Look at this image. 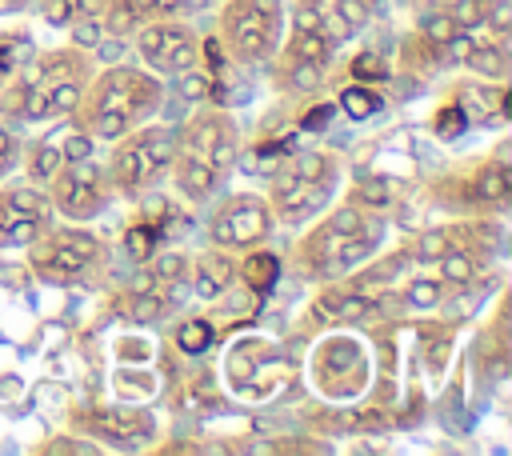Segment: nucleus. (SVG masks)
I'll return each mask as SVG.
<instances>
[{
  "label": "nucleus",
  "mask_w": 512,
  "mask_h": 456,
  "mask_svg": "<svg viewBox=\"0 0 512 456\" xmlns=\"http://www.w3.org/2000/svg\"><path fill=\"white\" fill-rule=\"evenodd\" d=\"M84 76H88V64L80 52L44 56L32 72V84L24 88V116L44 120L52 112H72L84 96Z\"/></svg>",
  "instance_id": "obj_1"
},
{
  "label": "nucleus",
  "mask_w": 512,
  "mask_h": 456,
  "mask_svg": "<svg viewBox=\"0 0 512 456\" xmlns=\"http://www.w3.org/2000/svg\"><path fill=\"white\" fill-rule=\"evenodd\" d=\"M220 40L244 64L268 60L280 40V0H228Z\"/></svg>",
  "instance_id": "obj_2"
},
{
  "label": "nucleus",
  "mask_w": 512,
  "mask_h": 456,
  "mask_svg": "<svg viewBox=\"0 0 512 456\" xmlns=\"http://www.w3.org/2000/svg\"><path fill=\"white\" fill-rule=\"evenodd\" d=\"M160 104V84L148 72L136 68H108L96 76V84L80 96V112H120L132 124L140 116H148Z\"/></svg>",
  "instance_id": "obj_3"
},
{
  "label": "nucleus",
  "mask_w": 512,
  "mask_h": 456,
  "mask_svg": "<svg viewBox=\"0 0 512 456\" xmlns=\"http://www.w3.org/2000/svg\"><path fill=\"white\" fill-rule=\"evenodd\" d=\"M176 156V136L164 128H144L128 136L112 156V180L120 192H144Z\"/></svg>",
  "instance_id": "obj_4"
},
{
  "label": "nucleus",
  "mask_w": 512,
  "mask_h": 456,
  "mask_svg": "<svg viewBox=\"0 0 512 456\" xmlns=\"http://www.w3.org/2000/svg\"><path fill=\"white\" fill-rule=\"evenodd\" d=\"M96 260H100V240L80 228L40 232L32 240V268L44 272L48 280H72V276L88 272Z\"/></svg>",
  "instance_id": "obj_5"
},
{
  "label": "nucleus",
  "mask_w": 512,
  "mask_h": 456,
  "mask_svg": "<svg viewBox=\"0 0 512 456\" xmlns=\"http://www.w3.org/2000/svg\"><path fill=\"white\" fill-rule=\"evenodd\" d=\"M64 216L72 220H88V216H100L112 200V188L104 180L100 168H92L88 160H76V164H60L52 172V196H48Z\"/></svg>",
  "instance_id": "obj_6"
},
{
  "label": "nucleus",
  "mask_w": 512,
  "mask_h": 456,
  "mask_svg": "<svg viewBox=\"0 0 512 456\" xmlns=\"http://www.w3.org/2000/svg\"><path fill=\"white\" fill-rule=\"evenodd\" d=\"M268 228H272V216L260 196H232L212 216V240L224 248H248L256 240H264Z\"/></svg>",
  "instance_id": "obj_7"
},
{
  "label": "nucleus",
  "mask_w": 512,
  "mask_h": 456,
  "mask_svg": "<svg viewBox=\"0 0 512 456\" xmlns=\"http://www.w3.org/2000/svg\"><path fill=\"white\" fill-rule=\"evenodd\" d=\"M136 44H140V56L152 68H160V72H188L200 60L196 40H192L188 24H180V20H156V24H148Z\"/></svg>",
  "instance_id": "obj_8"
},
{
  "label": "nucleus",
  "mask_w": 512,
  "mask_h": 456,
  "mask_svg": "<svg viewBox=\"0 0 512 456\" xmlns=\"http://www.w3.org/2000/svg\"><path fill=\"white\" fill-rule=\"evenodd\" d=\"M180 152L208 160L216 172L228 168L232 156H236V128H232V120L220 116V112H204V116H196V120L184 128V144H180Z\"/></svg>",
  "instance_id": "obj_9"
},
{
  "label": "nucleus",
  "mask_w": 512,
  "mask_h": 456,
  "mask_svg": "<svg viewBox=\"0 0 512 456\" xmlns=\"http://www.w3.org/2000/svg\"><path fill=\"white\" fill-rule=\"evenodd\" d=\"M328 192H332V188L312 184V180H304V176H296V172L288 168V172H280V176L272 180V208L280 212V220L296 224V220L312 216V212L328 200Z\"/></svg>",
  "instance_id": "obj_10"
},
{
  "label": "nucleus",
  "mask_w": 512,
  "mask_h": 456,
  "mask_svg": "<svg viewBox=\"0 0 512 456\" xmlns=\"http://www.w3.org/2000/svg\"><path fill=\"white\" fill-rule=\"evenodd\" d=\"M88 428L112 444H132V440H144L152 432V420L136 408H100L88 416Z\"/></svg>",
  "instance_id": "obj_11"
},
{
  "label": "nucleus",
  "mask_w": 512,
  "mask_h": 456,
  "mask_svg": "<svg viewBox=\"0 0 512 456\" xmlns=\"http://www.w3.org/2000/svg\"><path fill=\"white\" fill-rule=\"evenodd\" d=\"M172 168H176V184H180V192H184V196L204 200V196H212V192H216V168H212L208 160L188 156V152H180V148H176Z\"/></svg>",
  "instance_id": "obj_12"
},
{
  "label": "nucleus",
  "mask_w": 512,
  "mask_h": 456,
  "mask_svg": "<svg viewBox=\"0 0 512 456\" xmlns=\"http://www.w3.org/2000/svg\"><path fill=\"white\" fill-rule=\"evenodd\" d=\"M508 192H512V180H508V164H504V160L480 164V172H476L472 184H468V200H472V204H504Z\"/></svg>",
  "instance_id": "obj_13"
},
{
  "label": "nucleus",
  "mask_w": 512,
  "mask_h": 456,
  "mask_svg": "<svg viewBox=\"0 0 512 456\" xmlns=\"http://www.w3.org/2000/svg\"><path fill=\"white\" fill-rule=\"evenodd\" d=\"M44 228H48V220L20 212V208L8 200V192H0V244H32Z\"/></svg>",
  "instance_id": "obj_14"
},
{
  "label": "nucleus",
  "mask_w": 512,
  "mask_h": 456,
  "mask_svg": "<svg viewBox=\"0 0 512 456\" xmlns=\"http://www.w3.org/2000/svg\"><path fill=\"white\" fill-rule=\"evenodd\" d=\"M228 280H232V268H228V260H216V256H204V260L196 264V272H192V288H196V296H204V300L220 296Z\"/></svg>",
  "instance_id": "obj_15"
},
{
  "label": "nucleus",
  "mask_w": 512,
  "mask_h": 456,
  "mask_svg": "<svg viewBox=\"0 0 512 456\" xmlns=\"http://www.w3.org/2000/svg\"><path fill=\"white\" fill-rule=\"evenodd\" d=\"M292 172L304 176V180H312V184L332 188V180H336V160H332L328 152H296V156H292Z\"/></svg>",
  "instance_id": "obj_16"
},
{
  "label": "nucleus",
  "mask_w": 512,
  "mask_h": 456,
  "mask_svg": "<svg viewBox=\"0 0 512 456\" xmlns=\"http://www.w3.org/2000/svg\"><path fill=\"white\" fill-rule=\"evenodd\" d=\"M244 284L252 288V292H268L272 284H276V276H280V260L272 256V252H256V256H248L244 260Z\"/></svg>",
  "instance_id": "obj_17"
},
{
  "label": "nucleus",
  "mask_w": 512,
  "mask_h": 456,
  "mask_svg": "<svg viewBox=\"0 0 512 456\" xmlns=\"http://www.w3.org/2000/svg\"><path fill=\"white\" fill-rule=\"evenodd\" d=\"M60 164H64V156H60V144L56 140H40V144L28 148V176L32 180H52V172Z\"/></svg>",
  "instance_id": "obj_18"
},
{
  "label": "nucleus",
  "mask_w": 512,
  "mask_h": 456,
  "mask_svg": "<svg viewBox=\"0 0 512 456\" xmlns=\"http://www.w3.org/2000/svg\"><path fill=\"white\" fill-rule=\"evenodd\" d=\"M464 64L476 68V72L488 76V80H504V48H500V44H484V40H476V48L468 52Z\"/></svg>",
  "instance_id": "obj_19"
},
{
  "label": "nucleus",
  "mask_w": 512,
  "mask_h": 456,
  "mask_svg": "<svg viewBox=\"0 0 512 456\" xmlns=\"http://www.w3.org/2000/svg\"><path fill=\"white\" fill-rule=\"evenodd\" d=\"M328 48H332V40L324 36V28H316V32H296V40H292V60L324 64V60H328Z\"/></svg>",
  "instance_id": "obj_20"
},
{
  "label": "nucleus",
  "mask_w": 512,
  "mask_h": 456,
  "mask_svg": "<svg viewBox=\"0 0 512 456\" xmlns=\"http://www.w3.org/2000/svg\"><path fill=\"white\" fill-rule=\"evenodd\" d=\"M376 96L368 92V88H360V84H348L344 92H340V108L352 116V120H364V116H372L376 112Z\"/></svg>",
  "instance_id": "obj_21"
},
{
  "label": "nucleus",
  "mask_w": 512,
  "mask_h": 456,
  "mask_svg": "<svg viewBox=\"0 0 512 456\" xmlns=\"http://www.w3.org/2000/svg\"><path fill=\"white\" fill-rule=\"evenodd\" d=\"M388 196H392V192H388V184H384L380 176H364V180L352 188V204H356V208H384Z\"/></svg>",
  "instance_id": "obj_22"
},
{
  "label": "nucleus",
  "mask_w": 512,
  "mask_h": 456,
  "mask_svg": "<svg viewBox=\"0 0 512 456\" xmlns=\"http://www.w3.org/2000/svg\"><path fill=\"white\" fill-rule=\"evenodd\" d=\"M124 244H128V252H132L136 260H148L152 248L160 244V228H156V224H132V228L124 232Z\"/></svg>",
  "instance_id": "obj_23"
},
{
  "label": "nucleus",
  "mask_w": 512,
  "mask_h": 456,
  "mask_svg": "<svg viewBox=\"0 0 512 456\" xmlns=\"http://www.w3.org/2000/svg\"><path fill=\"white\" fill-rule=\"evenodd\" d=\"M176 344H180V352L200 356V352L212 344V328H208L204 320H188V324H180V328H176Z\"/></svg>",
  "instance_id": "obj_24"
},
{
  "label": "nucleus",
  "mask_w": 512,
  "mask_h": 456,
  "mask_svg": "<svg viewBox=\"0 0 512 456\" xmlns=\"http://www.w3.org/2000/svg\"><path fill=\"white\" fill-rule=\"evenodd\" d=\"M464 128H468V116H464L460 104H444V108L436 112V120H432V132H436L440 140H456Z\"/></svg>",
  "instance_id": "obj_25"
},
{
  "label": "nucleus",
  "mask_w": 512,
  "mask_h": 456,
  "mask_svg": "<svg viewBox=\"0 0 512 456\" xmlns=\"http://www.w3.org/2000/svg\"><path fill=\"white\" fill-rule=\"evenodd\" d=\"M8 200H12L20 212H28V216H40V220L52 216V200H48L44 192H36V188H8Z\"/></svg>",
  "instance_id": "obj_26"
},
{
  "label": "nucleus",
  "mask_w": 512,
  "mask_h": 456,
  "mask_svg": "<svg viewBox=\"0 0 512 456\" xmlns=\"http://www.w3.org/2000/svg\"><path fill=\"white\" fill-rule=\"evenodd\" d=\"M440 272H444V280H448V284H468V280H472V272H476V264H472V256H468V252L448 248V252L440 256Z\"/></svg>",
  "instance_id": "obj_27"
},
{
  "label": "nucleus",
  "mask_w": 512,
  "mask_h": 456,
  "mask_svg": "<svg viewBox=\"0 0 512 456\" xmlns=\"http://www.w3.org/2000/svg\"><path fill=\"white\" fill-rule=\"evenodd\" d=\"M444 12L460 24V28H476L484 24V12H488V0H448Z\"/></svg>",
  "instance_id": "obj_28"
},
{
  "label": "nucleus",
  "mask_w": 512,
  "mask_h": 456,
  "mask_svg": "<svg viewBox=\"0 0 512 456\" xmlns=\"http://www.w3.org/2000/svg\"><path fill=\"white\" fill-rule=\"evenodd\" d=\"M348 32H356V28H364L368 24V16H372V0H336V12H332Z\"/></svg>",
  "instance_id": "obj_29"
},
{
  "label": "nucleus",
  "mask_w": 512,
  "mask_h": 456,
  "mask_svg": "<svg viewBox=\"0 0 512 456\" xmlns=\"http://www.w3.org/2000/svg\"><path fill=\"white\" fill-rule=\"evenodd\" d=\"M100 36H104V20H100V16H76V20H72V40H76V48H96Z\"/></svg>",
  "instance_id": "obj_30"
},
{
  "label": "nucleus",
  "mask_w": 512,
  "mask_h": 456,
  "mask_svg": "<svg viewBox=\"0 0 512 456\" xmlns=\"http://www.w3.org/2000/svg\"><path fill=\"white\" fill-rule=\"evenodd\" d=\"M456 28H460V24H456L448 12H436V16H428V20H424V32H420V36H424V40H428V44L440 52V44H444V40H448Z\"/></svg>",
  "instance_id": "obj_31"
},
{
  "label": "nucleus",
  "mask_w": 512,
  "mask_h": 456,
  "mask_svg": "<svg viewBox=\"0 0 512 456\" xmlns=\"http://www.w3.org/2000/svg\"><path fill=\"white\" fill-rule=\"evenodd\" d=\"M104 20H108V32H112V36H128V32L136 28V20H140V16H136L124 0H116V4H108Z\"/></svg>",
  "instance_id": "obj_32"
},
{
  "label": "nucleus",
  "mask_w": 512,
  "mask_h": 456,
  "mask_svg": "<svg viewBox=\"0 0 512 456\" xmlns=\"http://www.w3.org/2000/svg\"><path fill=\"white\" fill-rule=\"evenodd\" d=\"M60 156H64V164H76V160H88L92 156V136L80 128V132H72V136H64L60 140Z\"/></svg>",
  "instance_id": "obj_33"
},
{
  "label": "nucleus",
  "mask_w": 512,
  "mask_h": 456,
  "mask_svg": "<svg viewBox=\"0 0 512 456\" xmlns=\"http://www.w3.org/2000/svg\"><path fill=\"white\" fill-rule=\"evenodd\" d=\"M448 248H452V236H448L444 228H436V232H428V236L420 240V248H416V260L432 264V260H440V256H444Z\"/></svg>",
  "instance_id": "obj_34"
},
{
  "label": "nucleus",
  "mask_w": 512,
  "mask_h": 456,
  "mask_svg": "<svg viewBox=\"0 0 512 456\" xmlns=\"http://www.w3.org/2000/svg\"><path fill=\"white\" fill-rule=\"evenodd\" d=\"M184 80H180V92L188 96V100H212V80L204 76V72H196V68H188V72H180Z\"/></svg>",
  "instance_id": "obj_35"
},
{
  "label": "nucleus",
  "mask_w": 512,
  "mask_h": 456,
  "mask_svg": "<svg viewBox=\"0 0 512 456\" xmlns=\"http://www.w3.org/2000/svg\"><path fill=\"white\" fill-rule=\"evenodd\" d=\"M40 8H44V20L56 24V28L76 20V0H40Z\"/></svg>",
  "instance_id": "obj_36"
},
{
  "label": "nucleus",
  "mask_w": 512,
  "mask_h": 456,
  "mask_svg": "<svg viewBox=\"0 0 512 456\" xmlns=\"http://www.w3.org/2000/svg\"><path fill=\"white\" fill-rule=\"evenodd\" d=\"M352 76H356V80H384V76H388V68H384V60H380V56L364 52V56H356V60H352Z\"/></svg>",
  "instance_id": "obj_37"
},
{
  "label": "nucleus",
  "mask_w": 512,
  "mask_h": 456,
  "mask_svg": "<svg viewBox=\"0 0 512 456\" xmlns=\"http://www.w3.org/2000/svg\"><path fill=\"white\" fill-rule=\"evenodd\" d=\"M320 68H324V64H308V60H292V72H288V80H292V88H316V84H320Z\"/></svg>",
  "instance_id": "obj_38"
},
{
  "label": "nucleus",
  "mask_w": 512,
  "mask_h": 456,
  "mask_svg": "<svg viewBox=\"0 0 512 456\" xmlns=\"http://www.w3.org/2000/svg\"><path fill=\"white\" fill-rule=\"evenodd\" d=\"M408 300H412L416 308H432V304L440 300V284H436V280H412V284H408Z\"/></svg>",
  "instance_id": "obj_39"
},
{
  "label": "nucleus",
  "mask_w": 512,
  "mask_h": 456,
  "mask_svg": "<svg viewBox=\"0 0 512 456\" xmlns=\"http://www.w3.org/2000/svg\"><path fill=\"white\" fill-rule=\"evenodd\" d=\"M132 320H152V316H160L164 312V304H160V296H132V304L124 308Z\"/></svg>",
  "instance_id": "obj_40"
},
{
  "label": "nucleus",
  "mask_w": 512,
  "mask_h": 456,
  "mask_svg": "<svg viewBox=\"0 0 512 456\" xmlns=\"http://www.w3.org/2000/svg\"><path fill=\"white\" fill-rule=\"evenodd\" d=\"M328 120H332V104H320V108H308V116L300 124L316 132V128H328Z\"/></svg>",
  "instance_id": "obj_41"
},
{
  "label": "nucleus",
  "mask_w": 512,
  "mask_h": 456,
  "mask_svg": "<svg viewBox=\"0 0 512 456\" xmlns=\"http://www.w3.org/2000/svg\"><path fill=\"white\" fill-rule=\"evenodd\" d=\"M16 148H20V144H16V136H12L8 128H0V164H8V168H12V164H16Z\"/></svg>",
  "instance_id": "obj_42"
},
{
  "label": "nucleus",
  "mask_w": 512,
  "mask_h": 456,
  "mask_svg": "<svg viewBox=\"0 0 512 456\" xmlns=\"http://www.w3.org/2000/svg\"><path fill=\"white\" fill-rule=\"evenodd\" d=\"M180 272H184V260H180V256H160V264H156V276L172 280V276H180Z\"/></svg>",
  "instance_id": "obj_43"
},
{
  "label": "nucleus",
  "mask_w": 512,
  "mask_h": 456,
  "mask_svg": "<svg viewBox=\"0 0 512 456\" xmlns=\"http://www.w3.org/2000/svg\"><path fill=\"white\" fill-rule=\"evenodd\" d=\"M108 4H112V0H76V16H100V20H104Z\"/></svg>",
  "instance_id": "obj_44"
},
{
  "label": "nucleus",
  "mask_w": 512,
  "mask_h": 456,
  "mask_svg": "<svg viewBox=\"0 0 512 456\" xmlns=\"http://www.w3.org/2000/svg\"><path fill=\"white\" fill-rule=\"evenodd\" d=\"M124 4H128V8H132V12L140 16V20H144V16H156V12H160V0H124Z\"/></svg>",
  "instance_id": "obj_45"
},
{
  "label": "nucleus",
  "mask_w": 512,
  "mask_h": 456,
  "mask_svg": "<svg viewBox=\"0 0 512 456\" xmlns=\"http://www.w3.org/2000/svg\"><path fill=\"white\" fill-rule=\"evenodd\" d=\"M204 56H208V64H212V68H220V64H224V52H220V40H216V36H212V40H204Z\"/></svg>",
  "instance_id": "obj_46"
},
{
  "label": "nucleus",
  "mask_w": 512,
  "mask_h": 456,
  "mask_svg": "<svg viewBox=\"0 0 512 456\" xmlns=\"http://www.w3.org/2000/svg\"><path fill=\"white\" fill-rule=\"evenodd\" d=\"M32 0H0V16H8V12H24Z\"/></svg>",
  "instance_id": "obj_47"
},
{
  "label": "nucleus",
  "mask_w": 512,
  "mask_h": 456,
  "mask_svg": "<svg viewBox=\"0 0 512 456\" xmlns=\"http://www.w3.org/2000/svg\"><path fill=\"white\" fill-rule=\"evenodd\" d=\"M212 0H180V8H208Z\"/></svg>",
  "instance_id": "obj_48"
},
{
  "label": "nucleus",
  "mask_w": 512,
  "mask_h": 456,
  "mask_svg": "<svg viewBox=\"0 0 512 456\" xmlns=\"http://www.w3.org/2000/svg\"><path fill=\"white\" fill-rule=\"evenodd\" d=\"M4 172H8V164H0V176H4Z\"/></svg>",
  "instance_id": "obj_49"
},
{
  "label": "nucleus",
  "mask_w": 512,
  "mask_h": 456,
  "mask_svg": "<svg viewBox=\"0 0 512 456\" xmlns=\"http://www.w3.org/2000/svg\"><path fill=\"white\" fill-rule=\"evenodd\" d=\"M432 4H448V0H432Z\"/></svg>",
  "instance_id": "obj_50"
}]
</instances>
